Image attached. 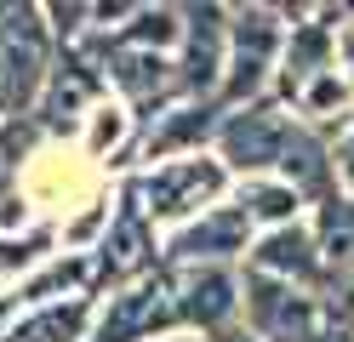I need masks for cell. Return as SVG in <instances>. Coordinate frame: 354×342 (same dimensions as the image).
<instances>
[{"label":"cell","mask_w":354,"mask_h":342,"mask_svg":"<svg viewBox=\"0 0 354 342\" xmlns=\"http://www.w3.org/2000/svg\"><path fill=\"white\" fill-rule=\"evenodd\" d=\"M0 120H12V114H6V103H0Z\"/></svg>","instance_id":"19"},{"label":"cell","mask_w":354,"mask_h":342,"mask_svg":"<svg viewBox=\"0 0 354 342\" xmlns=\"http://www.w3.org/2000/svg\"><path fill=\"white\" fill-rule=\"evenodd\" d=\"M337 182H343V194L354 200V120L337 131Z\"/></svg>","instance_id":"15"},{"label":"cell","mask_w":354,"mask_h":342,"mask_svg":"<svg viewBox=\"0 0 354 342\" xmlns=\"http://www.w3.org/2000/svg\"><path fill=\"white\" fill-rule=\"evenodd\" d=\"M252 245H257V228L234 200H223L206 217L166 234V268H246Z\"/></svg>","instance_id":"8"},{"label":"cell","mask_w":354,"mask_h":342,"mask_svg":"<svg viewBox=\"0 0 354 342\" xmlns=\"http://www.w3.org/2000/svg\"><path fill=\"white\" fill-rule=\"evenodd\" d=\"M229 63V6H183V40H177V91L217 103Z\"/></svg>","instance_id":"9"},{"label":"cell","mask_w":354,"mask_h":342,"mask_svg":"<svg viewBox=\"0 0 354 342\" xmlns=\"http://www.w3.org/2000/svg\"><path fill=\"white\" fill-rule=\"evenodd\" d=\"M86 257H92V274H97V296L115 291V285L143 280V274H154V268H166V234L143 217V205L131 200L126 177L115 182V211H109L103 240L86 251Z\"/></svg>","instance_id":"5"},{"label":"cell","mask_w":354,"mask_h":342,"mask_svg":"<svg viewBox=\"0 0 354 342\" xmlns=\"http://www.w3.org/2000/svg\"><path fill=\"white\" fill-rule=\"evenodd\" d=\"M240 280H246V291H240V325L252 336H263V342H320V331L331 325L326 296L297 291L286 280H269V274H252V268H240Z\"/></svg>","instance_id":"7"},{"label":"cell","mask_w":354,"mask_h":342,"mask_svg":"<svg viewBox=\"0 0 354 342\" xmlns=\"http://www.w3.org/2000/svg\"><path fill=\"white\" fill-rule=\"evenodd\" d=\"M240 268H171V296H177V325L183 336H217L240 325Z\"/></svg>","instance_id":"10"},{"label":"cell","mask_w":354,"mask_h":342,"mask_svg":"<svg viewBox=\"0 0 354 342\" xmlns=\"http://www.w3.org/2000/svg\"><path fill=\"white\" fill-rule=\"evenodd\" d=\"M160 342H206V336H160Z\"/></svg>","instance_id":"18"},{"label":"cell","mask_w":354,"mask_h":342,"mask_svg":"<svg viewBox=\"0 0 354 342\" xmlns=\"http://www.w3.org/2000/svg\"><path fill=\"white\" fill-rule=\"evenodd\" d=\"M320 342H354V325H337V319H331V325L320 331Z\"/></svg>","instance_id":"16"},{"label":"cell","mask_w":354,"mask_h":342,"mask_svg":"<svg viewBox=\"0 0 354 342\" xmlns=\"http://www.w3.org/2000/svg\"><path fill=\"white\" fill-rule=\"evenodd\" d=\"M297 131V114L286 108L280 97H257L246 108H229L223 126H217V143L212 154L229 166V177H280V160H286V143Z\"/></svg>","instance_id":"4"},{"label":"cell","mask_w":354,"mask_h":342,"mask_svg":"<svg viewBox=\"0 0 354 342\" xmlns=\"http://www.w3.org/2000/svg\"><path fill=\"white\" fill-rule=\"evenodd\" d=\"M63 46L52 35L46 6H0V103L12 120H29L46 91Z\"/></svg>","instance_id":"3"},{"label":"cell","mask_w":354,"mask_h":342,"mask_svg":"<svg viewBox=\"0 0 354 342\" xmlns=\"http://www.w3.org/2000/svg\"><path fill=\"white\" fill-rule=\"evenodd\" d=\"M229 200L246 211V222L257 228V234H274V228H292V222L308 217V200L286 177H240Z\"/></svg>","instance_id":"13"},{"label":"cell","mask_w":354,"mask_h":342,"mask_svg":"<svg viewBox=\"0 0 354 342\" xmlns=\"http://www.w3.org/2000/svg\"><path fill=\"white\" fill-rule=\"evenodd\" d=\"M212 342H263V336H252V331H246V325H229V331H217V336H212Z\"/></svg>","instance_id":"17"},{"label":"cell","mask_w":354,"mask_h":342,"mask_svg":"<svg viewBox=\"0 0 354 342\" xmlns=\"http://www.w3.org/2000/svg\"><path fill=\"white\" fill-rule=\"evenodd\" d=\"M126 189L143 205V217L160 234H171V228L206 217L212 205H223L234 194V177L212 149H201V154H177V160H154V166L126 171Z\"/></svg>","instance_id":"1"},{"label":"cell","mask_w":354,"mask_h":342,"mask_svg":"<svg viewBox=\"0 0 354 342\" xmlns=\"http://www.w3.org/2000/svg\"><path fill=\"white\" fill-rule=\"evenodd\" d=\"M292 12L286 6H229V63H223V108H246L257 97H274V75L286 57Z\"/></svg>","instance_id":"2"},{"label":"cell","mask_w":354,"mask_h":342,"mask_svg":"<svg viewBox=\"0 0 354 342\" xmlns=\"http://www.w3.org/2000/svg\"><path fill=\"white\" fill-rule=\"evenodd\" d=\"M337 68L354 86V6H343V23H337Z\"/></svg>","instance_id":"14"},{"label":"cell","mask_w":354,"mask_h":342,"mask_svg":"<svg viewBox=\"0 0 354 342\" xmlns=\"http://www.w3.org/2000/svg\"><path fill=\"white\" fill-rule=\"evenodd\" d=\"M160 336H183L177 296H171V268H154L143 280L97 296L92 342H160Z\"/></svg>","instance_id":"6"},{"label":"cell","mask_w":354,"mask_h":342,"mask_svg":"<svg viewBox=\"0 0 354 342\" xmlns=\"http://www.w3.org/2000/svg\"><path fill=\"white\" fill-rule=\"evenodd\" d=\"M252 274H269V280H286L297 291H315L326 296L331 291V268H326V251H320V234L315 222H292V228H274V234H257L252 257H246Z\"/></svg>","instance_id":"11"},{"label":"cell","mask_w":354,"mask_h":342,"mask_svg":"<svg viewBox=\"0 0 354 342\" xmlns=\"http://www.w3.org/2000/svg\"><path fill=\"white\" fill-rule=\"evenodd\" d=\"M223 103H201V97H177L166 103L154 120H143L138 137V166H154V160H177V154H201L217 143V126H223Z\"/></svg>","instance_id":"12"}]
</instances>
